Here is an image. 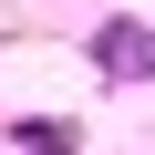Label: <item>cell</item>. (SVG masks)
<instances>
[{
  "label": "cell",
  "mask_w": 155,
  "mask_h": 155,
  "mask_svg": "<svg viewBox=\"0 0 155 155\" xmlns=\"http://www.w3.org/2000/svg\"><path fill=\"white\" fill-rule=\"evenodd\" d=\"M21 145H41V155H72V124H52V114H31V124H21Z\"/></svg>",
  "instance_id": "cell-2"
},
{
  "label": "cell",
  "mask_w": 155,
  "mask_h": 155,
  "mask_svg": "<svg viewBox=\"0 0 155 155\" xmlns=\"http://www.w3.org/2000/svg\"><path fill=\"white\" fill-rule=\"evenodd\" d=\"M93 52H104V72H155V31H145V21H104Z\"/></svg>",
  "instance_id": "cell-1"
}]
</instances>
